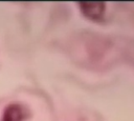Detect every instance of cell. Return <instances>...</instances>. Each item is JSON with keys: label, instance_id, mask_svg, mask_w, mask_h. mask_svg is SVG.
<instances>
[{"label": "cell", "instance_id": "1", "mask_svg": "<svg viewBox=\"0 0 134 121\" xmlns=\"http://www.w3.org/2000/svg\"><path fill=\"white\" fill-rule=\"evenodd\" d=\"M81 13L91 21H100L105 16L106 3L102 1H83L79 2Z\"/></svg>", "mask_w": 134, "mask_h": 121}, {"label": "cell", "instance_id": "2", "mask_svg": "<svg viewBox=\"0 0 134 121\" xmlns=\"http://www.w3.org/2000/svg\"><path fill=\"white\" fill-rule=\"evenodd\" d=\"M26 118V109L20 104L8 105L2 115L1 121H24Z\"/></svg>", "mask_w": 134, "mask_h": 121}]
</instances>
